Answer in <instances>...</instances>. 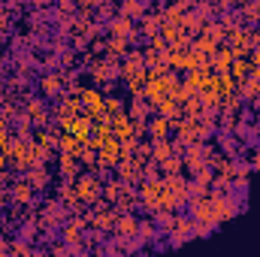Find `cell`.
Here are the masks:
<instances>
[{
	"label": "cell",
	"instance_id": "23",
	"mask_svg": "<svg viewBox=\"0 0 260 257\" xmlns=\"http://www.w3.org/2000/svg\"><path fill=\"white\" fill-rule=\"evenodd\" d=\"M109 127H112V136H118V139H124V136H136V133H133V118H130L127 112L112 115V118H109Z\"/></svg>",
	"mask_w": 260,
	"mask_h": 257
},
{
	"label": "cell",
	"instance_id": "33",
	"mask_svg": "<svg viewBox=\"0 0 260 257\" xmlns=\"http://www.w3.org/2000/svg\"><path fill=\"white\" fill-rule=\"evenodd\" d=\"M203 24H206V21H203V18H200V15H197L194 9H188V12H185V15H182V30H188V34H191V37H197V34H200V30H203Z\"/></svg>",
	"mask_w": 260,
	"mask_h": 257
},
{
	"label": "cell",
	"instance_id": "31",
	"mask_svg": "<svg viewBox=\"0 0 260 257\" xmlns=\"http://www.w3.org/2000/svg\"><path fill=\"white\" fill-rule=\"evenodd\" d=\"M157 167H160V173H164V176L185 173V157H182V154H170V157H167V160H160Z\"/></svg>",
	"mask_w": 260,
	"mask_h": 257
},
{
	"label": "cell",
	"instance_id": "32",
	"mask_svg": "<svg viewBox=\"0 0 260 257\" xmlns=\"http://www.w3.org/2000/svg\"><path fill=\"white\" fill-rule=\"evenodd\" d=\"M242 121V112H218V130H227V133H236Z\"/></svg>",
	"mask_w": 260,
	"mask_h": 257
},
{
	"label": "cell",
	"instance_id": "35",
	"mask_svg": "<svg viewBox=\"0 0 260 257\" xmlns=\"http://www.w3.org/2000/svg\"><path fill=\"white\" fill-rule=\"evenodd\" d=\"M185 12H188V9H182V6L173 0V3H167V6H164V21H167V24H179V27H182V15H185Z\"/></svg>",
	"mask_w": 260,
	"mask_h": 257
},
{
	"label": "cell",
	"instance_id": "36",
	"mask_svg": "<svg viewBox=\"0 0 260 257\" xmlns=\"http://www.w3.org/2000/svg\"><path fill=\"white\" fill-rule=\"evenodd\" d=\"M176 215H179V212H154V224H157L160 236H167V233L173 230V224H176Z\"/></svg>",
	"mask_w": 260,
	"mask_h": 257
},
{
	"label": "cell",
	"instance_id": "21",
	"mask_svg": "<svg viewBox=\"0 0 260 257\" xmlns=\"http://www.w3.org/2000/svg\"><path fill=\"white\" fill-rule=\"evenodd\" d=\"M151 106H154V112H160V115H167V118H173V115L182 112V103H179L176 94H160Z\"/></svg>",
	"mask_w": 260,
	"mask_h": 257
},
{
	"label": "cell",
	"instance_id": "4",
	"mask_svg": "<svg viewBox=\"0 0 260 257\" xmlns=\"http://www.w3.org/2000/svg\"><path fill=\"white\" fill-rule=\"evenodd\" d=\"M103 30H106L109 37H127L130 46H139V43H142V34H139L136 21H133V18H124V15H115L112 21H106Z\"/></svg>",
	"mask_w": 260,
	"mask_h": 257
},
{
	"label": "cell",
	"instance_id": "42",
	"mask_svg": "<svg viewBox=\"0 0 260 257\" xmlns=\"http://www.w3.org/2000/svg\"><path fill=\"white\" fill-rule=\"evenodd\" d=\"M55 9H64V12H76V0H55Z\"/></svg>",
	"mask_w": 260,
	"mask_h": 257
},
{
	"label": "cell",
	"instance_id": "37",
	"mask_svg": "<svg viewBox=\"0 0 260 257\" xmlns=\"http://www.w3.org/2000/svg\"><path fill=\"white\" fill-rule=\"evenodd\" d=\"M221 18V24L227 27V30H236V27H245V18H242V12L239 9H230V12H224V15H218Z\"/></svg>",
	"mask_w": 260,
	"mask_h": 257
},
{
	"label": "cell",
	"instance_id": "39",
	"mask_svg": "<svg viewBox=\"0 0 260 257\" xmlns=\"http://www.w3.org/2000/svg\"><path fill=\"white\" fill-rule=\"evenodd\" d=\"M133 157H136L139 164H148V160H151V139H148V136L136 142V151H133Z\"/></svg>",
	"mask_w": 260,
	"mask_h": 257
},
{
	"label": "cell",
	"instance_id": "46",
	"mask_svg": "<svg viewBox=\"0 0 260 257\" xmlns=\"http://www.w3.org/2000/svg\"><path fill=\"white\" fill-rule=\"evenodd\" d=\"M3 43H6V30L0 27V46H3Z\"/></svg>",
	"mask_w": 260,
	"mask_h": 257
},
{
	"label": "cell",
	"instance_id": "18",
	"mask_svg": "<svg viewBox=\"0 0 260 257\" xmlns=\"http://www.w3.org/2000/svg\"><path fill=\"white\" fill-rule=\"evenodd\" d=\"M112 206H115L118 215H121V212H136V209H139V191H136V185H124L121 197H118Z\"/></svg>",
	"mask_w": 260,
	"mask_h": 257
},
{
	"label": "cell",
	"instance_id": "12",
	"mask_svg": "<svg viewBox=\"0 0 260 257\" xmlns=\"http://www.w3.org/2000/svg\"><path fill=\"white\" fill-rule=\"evenodd\" d=\"M79 173H82V160L76 154H70V151H58V179L73 182Z\"/></svg>",
	"mask_w": 260,
	"mask_h": 257
},
{
	"label": "cell",
	"instance_id": "13",
	"mask_svg": "<svg viewBox=\"0 0 260 257\" xmlns=\"http://www.w3.org/2000/svg\"><path fill=\"white\" fill-rule=\"evenodd\" d=\"M160 24H164V9H148L139 21H136V27H139V34H142V40H148V37H154L157 30H160Z\"/></svg>",
	"mask_w": 260,
	"mask_h": 257
},
{
	"label": "cell",
	"instance_id": "22",
	"mask_svg": "<svg viewBox=\"0 0 260 257\" xmlns=\"http://www.w3.org/2000/svg\"><path fill=\"white\" fill-rule=\"evenodd\" d=\"M164 136H173V130H170V118L160 115V112H154V115L148 118V139H164Z\"/></svg>",
	"mask_w": 260,
	"mask_h": 257
},
{
	"label": "cell",
	"instance_id": "30",
	"mask_svg": "<svg viewBox=\"0 0 260 257\" xmlns=\"http://www.w3.org/2000/svg\"><path fill=\"white\" fill-rule=\"evenodd\" d=\"M127 52H130L127 37H109V34H106V55H112V58H124Z\"/></svg>",
	"mask_w": 260,
	"mask_h": 257
},
{
	"label": "cell",
	"instance_id": "29",
	"mask_svg": "<svg viewBox=\"0 0 260 257\" xmlns=\"http://www.w3.org/2000/svg\"><path fill=\"white\" fill-rule=\"evenodd\" d=\"M121 191H124V182H121L118 176H106V179H103V200H106V203H115V200L121 197Z\"/></svg>",
	"mask_w": 260,
	"mask_h": 257
},
{
	"label": "cell",
	"instance_id": "3",
	"mask_svg": "<svg viewBox=\"0 0 260 257\" xmlns=\"http://www.w3.org/2000/svg\"><path fill=\"white\" fill-rule=\"evenodd\" d=\"M24 112H27V118L34 121V127H49V124H52V103H49L46 97H40V94H37V97L30 94V97L24 100Z\"/></svg>",
	"mask_w": 260,
	"mask_h": 257
},
{
	"label": "cell",
	"instance_id": "14",
	"mask_svg": "<svg viewBox=\"0 0 260 257\" xmlns=\"http://www.w3.org/2000/svg\"><path fill=\"white\" fill-rule=\"evenodd\" d=\"M136 230H139V218H136L133 212H121L109 236H118V239H133V236H136Z\"/></svg>",
	"mask_w": 260,
	"mask_h": 257
},
{
	"label": "cell",
	"instance_id": "19",
	"mask_svg": "<svg viewBox=\"0 0 260 257\" xmlns=\"http://www.w3.org/2000/svg\"><path fill=\"white\" fill-rule=\"evenodd\" d=\"M148 9H151V6H148V0H118V15L133 18V21H139Z\"/></svg>",
	"mask_w": 260,
	"mask_h": 257
},
{
	"label": "cell",
	"instance_id": "15",
	"mask_svg": "<svg viewBox=\"0 0 260 257\" xmlns=\"http://www.w3.org/2000/svg\"><path fill=\"white\" fill-rule=\"evenodd\" d=\"M164 179H167L170 191L176 197L179 209H185V206H188V176H185V173H173V176H164Z\"/></svg>",
	"mask_w": 260,
	"mask_h": 257
},
{
	"label": "cell",
	"instance_id": "28",
	"mask_svg": "<svg viewBox=\"0 0 260 257\" xmlns=\"http://www.w3.org/2000/svg\"><path fill=\"white\" fill-rule=\"evenodd\" d=\"M236 91H239V97H242L245 103H251V100L260 94V79H254V76H245V79L236 85Z\"/></svg>",
	"mask_w": 260,
	"mask_h": 257
},
{
	"label": "cell",
	"instance_id": "26",
	"mask_svg": "<svg viewBox=\"0 0 260 257\" xmlns=\"http://www.w3.org/2000/svg\"><path fill=\"white\" fill-rule=\"evenodd\" d=\"M170 154H176V151H173V136H164V139H151V160H154V164L167 160Z\"/></svg>",
	"mask_w": 260,
	"mask_h": 257
},
{
	"label": "cell",
	"instance_id": "47",
	"mask_svg": "<svg viewBox=\"0 0 260 257\" xmlns=\"http://www.w3.org/2000/svg\"><path fill=\"white\" fill-rule=\"evenodd\" d=\"M257 127H260V112H257Z\"/></svg>",
	"mask_w": 260,
	"mask_h": 257
},
{
	"label": "cell",
	"instance_id": "6",
	"mask_svg": "<svg viewBox=\"0 0 260 257\" xmlns=\"http://www.w3.org/2000/svg\"><path fill=\"white\" fill-rule=\"evenodd\" d=\"M9 197H12V203H18V206H37V191H34V185L27 182L24 173L12 179V185H9Z\"/></svg>",
	"mask_w": 260,
	"mask_h": 257
},
{
	"label": "cell",
	"instance_id": "10",
	"mask_svg": "<svg viewBox=\"0 0 260 257\" xmlns=\"http://www.w3.org/2000/svg\"><path fill=\"white\" fill-rule=\"evenodd\" d=\"M151 164V160H148ZM115 176L124 182V185H139L142 179H145V164H139L136 157H130V160H121L118 167H115Z\"/></svg>",
	"mask_w": 260,
	"mask_h": 257
},
{
	"label": "cell",
	"instance_id": "43",
	"mask_svg": "<svg viewBox=\"0 0 260 257\" xmlns=\"http://www.w3.org/2000/svg\"><path fill=\"white\" fill-rule=\"evenodd\" d=\"M9 242H12V239H9L6 233H0V254H9Z\"/></svg>",
	"mask_w": 260,
	"mask_h": 257
},
{
	"label": "cell",
	"instance_id": "24",
	"mask_svg": "<svg viewBox=\"0 0 260 257\" xmlns=\"http://www.w3.org/2000/svg\"><path fill=\"white\" fill-rule=\"evenodd\" d=\"M157 236H160V230H157V224H154V215L142 218V221H139V230H136V239H139L142 245H151Z\"/></svg>",
	"mask_w": 260,
	"mask_h": 257
},
{
	"label": "cell",
	"instance_id": "1",
	"mask_svg": "<svg viewBox=\"0 0 260 257\" xmlns=\"http://www.w3.org/2000/svg\"><path fill=\"white\" fill-rule=\"evenodd\" d=\"M76 191H79V197H82L85 206L97 203V200L103 197V176L94 173V170H82V173L76 176Z\"/></svg>",
	"mask_w": 260,
	"mask_h": 257
},
{
	"label": "cell",
	"instance_id": "7",
	"mask_svg": "<svg viewBox=\"0 0 260 257\" xmlns=\"http://www.w3.org/2000/svg\"><path fill=\"white\" fill-rule=\"evenodd\" d=\"M170 236V245H188L194 236V218L191 215H176V224H173V230L167 233Z\"/></svg>",
	"mask_w": 260,
	"mask_h": 257
},
{
	"label": "cell",
	"instance_id": "17",
	"mask_svg": "<svg viewBox=\"0 0 260 257\" xmlns=\"http://www.w3.org/2000/svg\"><path fill=\"white\" fill-rule=\"evenodd\" d=\"M127 115L133 121H148L154 115V106L145 97H127Z\"/></svg>",
	"mask_w": 260,
	"mask_h": 257
},
{
	"label": "cell",
	"instance_id": "45",
	"mask_svg": "<svg viewBox=\"0 0 260 257\" xmlns=\"http://www.w3.org/2000/svg\"><path fill=\"white\" fill-rule=\"evenodd\" d=\"M251 76H254V79H260V64H251Z\"/></svg>",
	"mask_w": 260,
	"mask_h": 257
},
{
	"label": "cell",
	"instance_id": "2",
	"mask_svg": "<svg viewBox=\"0 0 260 257\" xmlns=\"http://www.w3.org/2000/svg\"><path fill=\"white\" fill-rule=\"evenodd\" d=\"M118 64H121V58H112V55H100L94 67L88 70V76H91V85H109V82H118Z\"/></svg>",
	"mask_w": 260,
	"mask_h": 257
},
{
	"label": "cell",
	"instance_id": "34",
	"mask_svg": "<svg viewBox=\"0 0 260 257\" xmlns=\"http://www.w3.org/2000/svg\"><path fill=\"white\" fill-rule=\"evenodd\" d=\"M230 76H233L236 82H242L245 76H251V58H233V64H230Z\"/></svg>",
	"mask_w": 260,
	"mask_h": 257
},
{
	"label": "cell",
	"instance_id": "5",
	"mask_svg": "<svg viewBox=\"0 0 260 257\" xmlns=\"http://www.w3.org/2000/svg\"><path fill=\"white\" fill-rule=\"evenodd\" d=\"M37 88H40V97H46V100H58V97L67 91L61 70H49V73H43V76L37 79Z\"/></svg>",
	"mask_w": 260,
	"mask_h": 257
},
{
	"label": "cell",
	"instance_id": "41",
	"mask_svg": "<svg viewBox=\"0 0 260 257\" xmlns=\"http://www.w3.org/2000/svg\"><path fill=\"white\" fill-rule=\"evenodd\" d=\"M145 46H151L154 52H167V46H170V43H167L160 34H154V37H148V40H145Z\"/></svg>",
	"mask_w": 260,
	"mask_h": 257
},
{
	"label": "cell",
	"instance_id": "44",
	"mask_svg": "<svg viewBox=\"0 0 260 257\" xmlns=\"http://www.w3.org/2000/svg\"><path fill=\"white\" fill-rule=\"evenodd\" d=\"M251 64H260V46L257 49H251Z\"/></svg>",
	"mask_w": 260,
	"mask_h": 257
},
{
	"label": "cell",
	"instance_id": "20",
	"mask_svg": "<svg viewBox=\"0 0 260 257\" xmlns=\"http://www.w3.org/2000/svg\"><path fill=\"white\" fill-rule=\"evenodd\" d=\"M67 130H70V133H76L82 142H88V136L94 133L91 115H88V112H79V115H73V118H70V127H67Z\"/></svg>",
	"mask_w": 260,
	"mask_h": 257
},
{
	"label": "cell",
	"instance_id": "27",
	"mask_svg": "<svg viewBox=\"0 0 260 257\" xmlns=\"http://www.w3.org/2000/svg\"><path fill=\"white\" fill-rule=\"evenodd\" d=\"M103 109H106V115H109V118H112V115H118V112H127V94H118V91L106 94Z\"/></svg>",
	"mask_w": 260,
	"mask_h": 257
},
{
	"label": "cell",
	"instance_id": "16",
	"mask_svg": "<svg viewBox=\"0 0 260 257\" xmlns=\"http://www.w3.org/2000/svg\"><path fill=\"white\" fill-rule=\"evenodd\" d=\"M215 145L224 151V154H230V157H236V154H242V139L236 136V133H227V130H218L215 133Z\"/></svg>",
	"mask_w": 260,
	"mask_h": 257
},
{
	"label": "cell",
	"instance_id": "40",
	"mask_svg": "<svg viewBox=\"0 0 260 257\" xmlns=\"http://www.w3.org/2000/svg\"><path fill=\"white\" fill-rule=\"evenodd\" d=\"M248 164H251V173H260V139L254 142V148L248 151Z\"/></svg>",
	"mask_w": 260,
	"mask_h": 257
},
{
	"label": "cell",
	"instance_id": "9",
	"mask_svg": "<svg viewBox=\"0 0 260 257\" xmlns=\"http://www.w3.org/2000/svg\"><path fill=\"white\" fill-rule=\"evenodd\" d=\"M79 97H82V112H88V115H100V112H106V109H103L106 94H103L100 85H88V88H82Z\"/></svg>",
	"mask_w": 260,
	"mask_h": 257
},
{
	"label": "cell",
	"instance_id": "8",
	"mask_svg": "<svg viewBox=\"0 0 260 257\" xmlns=\"http://www.w3.org/2000/svg\"><path fill=\"white\" fill-rule=\"evenodd\" d=\"M142 67H145V61H142V49H139V46H130V52L121 58V64H118V82L124 85V82L133 79Z\"/></svg>",
	"mask_w": 260,
	"mask_h": 257
},
{
	"label": "cell",
	"instance_id": "11",
	"mask_svg": "<svg viewBox=\"0 0 260 257\" xmlns=\"http://www.w3.org/2000/svg\"><path fill=\"white\" fill-rule=\"evenodd\" d=\"M24 176H27V182L34 185V191L37 194H43V191L52 188V170H49V164H34Z\"/></svg>",
	"mask_w": 260,
	"mask_h": 257
},
{
	"label": "cell",
	"instance_id": "25",
	"mask_svg": "<svg viewBox=\"0 0 260 257\" xmlns=\"http://www.w3.org/2000/svg\"><path fill=\"white\" fill-rule=\"evenodd\" d=\"M218 43H221V40H215V37H209V34H203V30H200L194 40H191V49H194L197 55H209V58H212V55H215V49H218Z\"/></svg>",
	"mask_w": 260,
	"mask_h": 257
},
{
	"label": "cell",
	"instance_id": "38",
	"mask_svg": "<svg viewBox=\"0 0 260 257\" xmlns=\"http://www.w3.org/2000/svg\"><path fill=\"white\" fill-rule=\"evenodd\" d=\"M206 76H209V73H203V70H188V73H185V79H182V85L200 94V88H203V79H206Z\"/></svg>",
	"mask_w": 260,
	"mask_h": 257
}]
</instances>
